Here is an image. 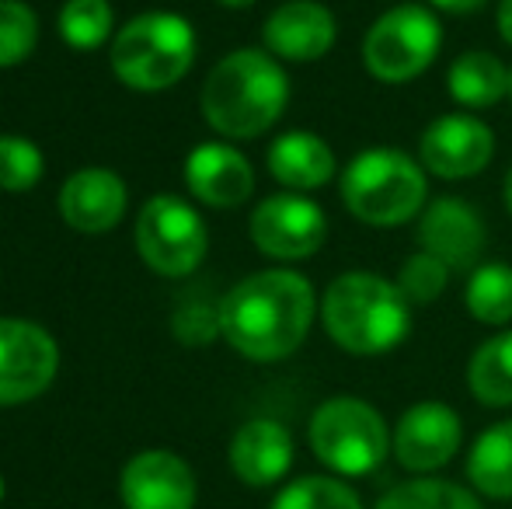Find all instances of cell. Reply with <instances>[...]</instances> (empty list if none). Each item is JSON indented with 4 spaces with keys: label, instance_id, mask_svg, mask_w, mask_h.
Returning a JSON list of instances; mask_svg holds the SVG:
<instances>
[{
    "label": "cell",
    "instance_id": "6da1fadb",
    "mask_svg": "<svg viewBox=\"0 0 512 509\" xmlns=\"http://www.w3.org/2000/svg\"><path fill=\"white\" fill-rule=\"evenodd\" d=\"M314 314L317 297L307 276L265 269L241 279L220 300V332L244 360L276 363L304 346Z\"/></svg>",
    "mask_w": 512,
    "mask_h": 509
},
{
    "label": "cell",
    "instance_id": "7a4b0ae2",
    "mask_svg": "<svg viewBox=\"0 0 512 509\" xmlns=\"http://www.w3.org/2000/svg\"><path fill=\"white\" fill-rule=\"evenodd\" d=\"M290 102V77L265 49H234L209 70L203 116L220 136L255 140L272 129Z\"/></svg>",
    "mask_w": 512,
    "mask_h": 509
},
{
    "label": "cell",
    "instance_id": "3957f363",
    "mask_svg": "<svg viewBox=\"0 0 512 509\" xmlns=\"http://www.w3.org/2000/svg\"><path fill=\"white\" fill-rule=\"evenodd\" d=\"M321 321L328 339L352 356H384L411 332V304L398 283L380 272L352 269L331 279L321 297Z\"/></svg>",
    "mask_w": 512,
    "mask_h": 509
},
{
    "label": "cell",
    "instance_id": "277c9868",
    "mask_svg": "<svg viewBox=\"0 0 512 509\" xmlns=\"http://www.w3.org/2000/svg\"><path fill=\"white\" fill-rule=\"evenodd\" d=\"M342 203L366 227H405L429 206L425 168L405 150H359L342 171Z\"/></svg>",
    "mask_w": 512,
    "mask_h": 509
},
{
    "label": "cell",
    "instance_id": "5b68a950",
    "mask_svg": "<svg viewBox=\"0 0 512 509\" xmlns=\"http://www.w3.org/2000/svg\"><path fill=\"white\" fill-rule=\"evenodd\" d=\"M196 32L182 14L150 11L133 18L112 42V67L136 91H164L189 74Z\"/></svg>",
    "mask_w": 512,
    "mask_h": 509
},
{
    "label": "cell",
    "instance_id": "8992f818",
    "mask_svg": "<svg viewBox=\"0 0 512 509\" xmlns=\"http://www.w3.org/2000/svg\"><path fill=\"white\" fill-rule=\"evenodd\" d=\"M310 450L324 468L338 475L363 478L377 471L391 454L394 433L384 415L363 398H328L310 419Z\"/></svg>",
    "mask_w": 512,
    "mask_h": 509
},
{
    "label": "cell",
    "instance_id": "52a82bcc",
    "mask_svg": "<svg viewBox=\"0 0 512 509\" xmlns=\"http://www.w3.org/2000/svg\"><path fill=\"white\" fill-rule=\"evenodd\" d=\"M443 25L425 4H398L384 11L363 35V67L380 84H408L436 63Z\"/></svg>",
    "mask_w": 512,
    "mask_h": 509
},
{
    "label": "cell",
    "instance_id": "ba28073f",
    "mask_svg": "<svg viewBox=\"0 0 512 509\" xmlns=\"http://www.w3.org/2000/svg\"><path fill=\"white\" fill-rule=\"evenodd\" d=\"M136 248L143 262L161 276H189L206 258V224L189 203L175 196H154L136 220Z\"/></svg>",
    "mask_w": 512,
    "mask_h": 509
},
{
    "label": "cell",
    "instance_id": "9c48e42d",
    "mask_svg": "<svg viewBox=\"0 0 512 509\" xmlns=\"http://www.w3.org/2000/svg\"><path fill=\"white\" fill-rule=\"evenodd\" d=\"M248 231L262 255L279 262H300L321 252L328 238V217L304 192H276L255 206Z\"/></svg>",
    "mask_w": 512,
    "mask_h": 509
},
{
    "label": "cell",
    "instance_id": "30bf717a",
    "mask_svg": "<svg viewBox=\"0 0 512 509\" xmlns=\"http://www.w3.org/2000/svg\"><path fill=\"white\" fill-rule=\"evenodd\" d=\"M495 133L471 112H450L432 119L418 136V164L446 182H464L492 164Z\"/></svg>",
    "mask_w": 512,
    "mask_h": 509
},
{
    "label": "cell",
    "instance_id": "8fae6325",
    "mask_svg": "<svg viewBox=\"0 0 512 509\" xmlns=\"http://www.w3.org/2000/svg\"><path fill=\"white\" fill-rule=\"evenodd\" d=\"M60 349L46 328L0 318V405L32 401L53 384Z\"/></svg>",
    "mask_w": 512,
    "mask_h": 509
},
{
    "label": "cell",
    "instance_id": "7c38bea8",
    "mask_svg": "<svg viewBox=\"0 0 512 509\" xmlns=\"http://www.w3.org/2000/svg\"><path fill=\"white\" fill-rule=\"evenodd\" d=\"M460 440H464V426H460V415L450 405L418 401L398 419L391 450L405 471L429 475V471L446 468L457 457Z\"/></svg>",
    "mask_w": 512,
    "mask_h": 509
},
{
    "label": "cell",
    "instance_id": "4fadbf2b",
    "mask_svg": "<svg viewBox=\"0 0 512 509\" xmlns=\"http://www.w3.org/2000/svg\"><path fill=\"white\" fill-rule=\"evenodd\" d=\"M418 248L436 255L450 269H478V258L485 252V220L467 199L439 196L422 210L415 227Z\"/></svg>",
    "mask_w": 512,
    "mask_h": 509
},
{
    "label": "cell",
    "instance_id": "5bb4252c",
    "mask_svg": "<svg viewBox=\"0 0 512 509\" xmlns=\"http://www.w3.org/2000/svg\"><path fill=\"white\" fill-rule=\"evenodd\" d=\"M119 492L126 509H192L196 475L171 450H143L122 468Z\"/></svg>",
    "mask_w": 512,
    "mask_h": 509
},
{
    "label": "cell",
    "instance_id": "9a60e30c",
    "mask_svg": "<svg viewBox=\"0 0 512 509\" xmlns=\"http://www.w3.org/2000/svg\"><path fill=\"white\" fill-rule=\"evenodd\" d=\"M262 39L276 60L314 63L331 53L338 39V25L335 14L321 0H286L265 18Z\"/></svg>",
    "mask_w": 512,
    "mask_h": 509
},
{
    "label": "cell",
    "instance_id": "2e32d148",
    "mask_svg": "<svg viewBox=\"0 0 512 509\" xmlns=\"http://www.w3.org/2000/svg\"><path fill=\"white\" fill-rule=\"evenodd\" d=\"M185 182L199 203L230 210L255 192V171L241 150L227 147V143H203L185 161Z\"/></svg>",
    "mask_w": 512,
    "mask_h": 509
},
{
    "label": "cell",
    "instance_id": "e0dca14e",
    "mask_svg": "<svg viewBox=\"0 0 512 509\" xmlns=\"http://www.w3.org/2000/svg\"><path fill=\"white\" fill-rule=\"evenodd\" d=\"M293 464V436L276 419H251L230 440V468L251 489L276 485Z\"/></svg>",
    "mask_w": 512,
    "mask_h": 509
},
{
    "label": "cell",
    "instance_id": "ac0fdd59",
    "mask_svg": "<svg viewBox=\"0 0 512 509\" xmlns=\"http://www.w3.org/2000/svg\"><path fill=\"white\" fill-rule=\"evenodd\" d=\"M60 213L70 227L84 234L112 231L126 213V185L105 168H84L63 185Z\"/></svg>",
    "mask_w": 512,
    "mask_h": 509
},
{
    "label": "cell",
    "instance_id": "d6986e66",
    "mask_svg": "<svg viewBox=\"0 0 512 509\" xmlns=\"http://www.w3.org/2000/svg\"><path fill=\"white\" fill-rule=\"evenodd\" d=\"M269 171L283 189L314 192L328 185L338 171L335 150L310 129H290L269 147Z\"/></svg>",
    "mask_w": 512,
    "mask_h": 509
},
{
    "label": "cell",
    "instance_id": "ffe728a7",
    "mask_svg": "<svg viewBox=\"0 0 512 509\" xmlns=\"http://www.w3.org/2000/svg\"><path fill=\"white\" fill-rule=\"evenodd\" d=\"M512 67L488 49H467L446 70V91L464 109H495L502 98H509Z\"/></svg>",
    "mask_w": 512,
    "mask_h": 509
},
{
    "label": "cell",
    "instance_id": "44dd1931",
    "mask_svg": "<svg viewBox=\"0 0 512 509\" xmlns=\"http://www.w3.org/2000/svg\"><path fill=\"white\" fill-rule=\"evenodd\" d=\"M467 478L488 499H512V419L495 422L474 440Z\"/></svg>",
    "mask_w": 512,
    "mask_h": 509
},
{
    "label": "cell",
    "instance_id": "7402d4cb",
    "mask_svg": "<svg viewBox=\"0 0 512 509\" xmlns=\"http://www.w3.org/2000/svg\"><path fill=\"white\" fill-rule=\"evenodd\" d=\"M467 387L488 408L512 405V332L485 339L467 363Z\"/></svg>",
    "mask_w": 512,
    "mask_h": 509
},
{
    "label": "cell",
    "instance_id": "603a6c76",
    "mask_svg": "<svg viewBox=\"0 0 512 509\" xmlns=\"http://www.w3.org/2000/svg\"><path fill=\"white\" fill-rule=\"evenodd\" d=\"M467 314L481 325L502 328L512 321V265L485 262L471 269V279L464 286Z\"/></svg>",
    "mask_w": 512,
    "mask_h": 509
},
{
    "label": "cell",
    "instance_id": "cb8c5ba5",
    "mask_svg": "<svg viewBox=\"0 0 512 509\" xmlns=\"http://www.w3.org/2000/svg\"><path fill=\"white\" fill-rule=\"evenodd\" d=\"M373 509H481L474 492L443 478H418L391 489Z\"/></svg>",
    "mask_w": 512,
    "mask_h": 509
},
{
    "label": "cell",
    "instance_id": "d4e9b609",
    "mask_svg": "<svg viewBox=\"0 0 512 509\" xmlns=\"http://www.w3.org/2000/svg\"><path fill=\"white\" fill-rule=\"evenodd\" d=\"M272 509H363V499L342 478L307 475L286 485L272 499Z\"/></svg>",
    "mask_w": 512,
    "mask_h": 509
},
{
    "label": "cell",
    "instance_id": "484cf974",
    "mask_svg": "<svg viewBox=\"0 0 512 509\" xmlns=\"http://www.w3.org/2000/svg\"><path fill=\"white\" fill-rule=\"evenodd\" d=\"M446 286H450V265L439 262L436 255L422 252V248H418L415 255H408L398 272V290L405 293V300L411 307L436 304L446 293Z\"/></svg>",
    "mask_w": 512,
    "mask_h": 509
},
{
    "label": "cell",
    "instance_id": "4316f807",
    "mask_svg": "<svg viewBox=\"0 0 512 509\" xmlns=\"http://www.w3.org/2000/svg\"><path fill=\"white\" fill-rule=\"evenodd\" d=\"M112 32L108 0H70L60 14V35L74 49H98Z\"/></svg>",
    "mask_w": 512,
    "mask_h": 509
},
{
    "label": "cell",
    "instance_id": "83f0119b",
    "mask_svg": "<svg viewBox=\"0 0 512 509\" xmlns=\"http://www.w3.org/2000/svg\"><path fill=\"white\" fill-rule=\"evenodd\" d=\"M39 39V21L21 0H0V67L28 60Z\"/></svg>",
    "mask_w": 512,
    "mask_h": 509
},
{
    "label": "cell",
    "instance_id": "f1b7e54d",
    "mask_svg": "<svg viewBox=\"0 0 512 509\" xmlns=\"http://www.w3.org/2000/svg\"><path fill=\"white\" fill-rule=\"evenodd\" d=\"M42 154L25 136H0V189L25 192L39 182Z\"/></svg>",
    "mask_w": 512,
    "mask_h": 509
},
{
    "label": "cell",
    "instance_id": "f546056e",
    "mask_svg": "<svg viewBox=\"0 0 512 509\" xmlns=\"http://www.w3.org/2000/svg\"><path fill=\"white\" fill-rule=\"evenodd\" d=\"M175 335L189 346H206L213 342L220 332V307H206V304H189L175 314Z\"/></svg>",
    "mask_w": 512,
    "mask_h": 509
},
{
    "label": "cell",
    "instance_id": "4dcf8cb0",
    "mask_svg": "<svg viewBox=\"0 0 512 509\" xmlns=\"http://www.w3.org/2000/svg\"><path fill=\"white\" fill-rule=\"evenodd\" d=\"M485 4L488 0H429V7H439V11H450V14H474Z\"/></svg>",
    "mask_w": 512,
    "mask_h": 509
},
{
    "label": "cell",
    "instance_id": "1f68e13d",
    "mask_svg": "<svg viewBox=\"0 0 512 509\" xmlns=\"http://www.w3.org/2000/svg\"><path fill=\"white\" fill-rule=\"evenodd\" d=\"M495 25H499V39L506 42V46H512V0H499Z\"/></svg>",
    "mask_w": 512,
    "mask_h": 509
},
{
    "label": "cell",
    "instance_id": "d6a6232c",
    "mask_svg": "<svg viewBox=\"0 0 512 509\" xmlns=\"http://www.w3.org/2000/svg\"><path fill=\"white\" fill-rule=\"evenodd\" d=\"M502 196H506V210L512 213V168L506 171V185H502Z\"/></svg>",
    "mask_w": 512,
    "mask_h": 509
},
{
    "label": "cell",
    "instance_id": "836d02e7",
    "mask_svg": "<svg viewBox=\"0 0 512 509\" xmlns=\"http://www.w3.org/2000/svg\"><path fill=\"white\" fill-rule=\"evenodd\" d=\"M223 7H237V11H241V7H251L255 4V0H220Z\"/></svg>",
    "mask_w": 512,
    "mask_h": 509
},
{
    "label": "cell",
    "instance_id": "e575fe53",
    "mask_svg": "<svg viewBox=\"0 0 512 509\" xmlns=\"http://www.w3.org/2000/svg\"><path fill=\"white\" fill-rule=\"evenodd\" d=\"M0 499H4V478H0Z\"/></svg>",
    "mask_w": 512,
    "mask_h": 509
},
{
    "label": "cell",
    "instance_id": "d590c367",
    "mask_svg": "<svg viewBox=\"0 0 512 509\" xmlns=\"http://www.w3.org/2000/svg\"><path fill=\"white\" fill-rule=\"evenodd\" d=\"M509 98H512V77H509Z\"/></svg>",
    "mask_w": 512,
    "mask_h": 509
}]
</instances>
